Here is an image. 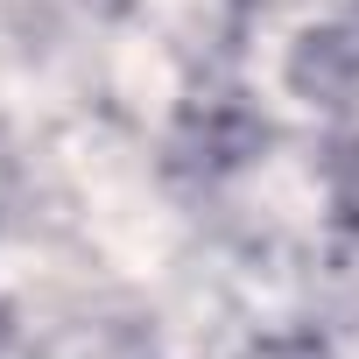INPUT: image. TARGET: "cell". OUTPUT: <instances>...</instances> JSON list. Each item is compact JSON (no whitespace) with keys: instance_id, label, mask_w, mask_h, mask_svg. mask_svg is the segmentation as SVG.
Here are the masks:
<instances>
[{"instance_id":"6da1fadb","label":"cell","mask_w":359,"mask_h":359,"mask_svg":"<svg viewBox=\"0 0 359 359\" xmlns=\"http://www.w3.org/2000/svg\"><path fill=\"white\" fill-rule=\"evenodd\" d=\"M0 338H8V317H0Z\"/></svg>"}]
</instances>
